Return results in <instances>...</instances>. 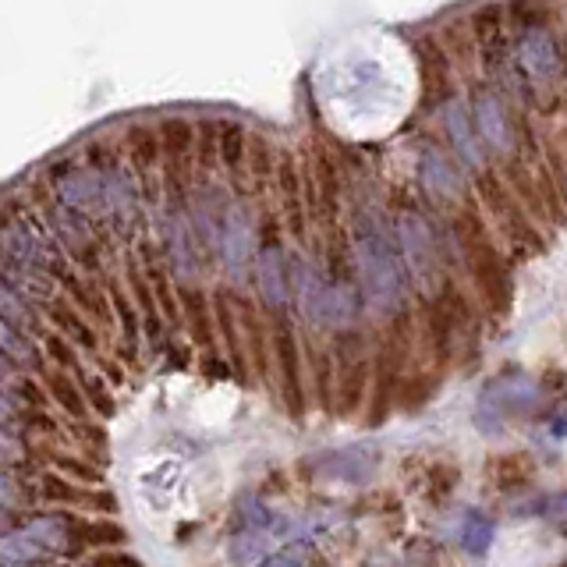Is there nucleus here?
I'll return each mask as SVG.
<instances>
[{
  "instance_id": "nucleus-1",
  "label": "nucleus",
  "mask_w": 567,
  "mask_h": 567,
  "mask_svg": "<svg viewBox=\"0 0 567 567\" xmlns=\"http://www.w3.org/2000/svg\"><path fill=\"white\" fill-rule=\"evenodd\" d=\"M351 241H355V263L366 298L376 312L394 316L404 305V266L394 234L387 231L383 217L369 206H355L351 213Z\"/></svg>"
},
{
  "instance_id": "nucleus-2",
  "label": "nucleus",
  "mask_w": 567,
  "mask_h": 567,
  "mask_svg": "<svg viewBox=\"0 0 567 567\" xmlns=\"http://www.w3.org/2000/svg\"><path fill=\"white\" fill-rule=\"evenodd\" d=\"M323 96H327L330 107H362V110H380V107H394L397 103V89L394 78L387 75L383 61H334L323 71Z\"/></svg>"
},
{
  "instance_id": "nucleus-3",
  "label": "nucleus",
  "mask_w": 567,
  "mask_h": 567,
  "mask_svg": "<svg viewBox=\"0 0 567 567\" xmlns=\"http://www.w3.org/2000/svg\"><path fill=\"white\" fill-rule=\"evenodd\" d=\"M546 404V394L536 380L521 373H504L482 387L479 404H475V429L482 436H500L504 422L529 419Z\"/></svg>"
},
{
  "instance_id": "nucleus-4",
  "label": "nucleus",
  "mask_w": 567,
  "mask_h": 567,
  "mask_svg": "<svg viewBox=\"0 0 567 567\" xmlns=\"http://www.w3.org/2000/svg\"><path fill=\"white\" fill-rule=\"evenodd\" d=\"M291 284L302 298L305 316L319 327H344L355 319V291L344 280H323L309 266L295 263L291 266Z\"/></svg>"
},
{
  "instance_id": "nucleus-5",
  "label": "nucleus",
  "mask_w": 567,
  "mask_h": 567,
  "mask_svg": "<svg viewBox=\"0 0 567 567\" xmlns=\"http://www.w3.org/2000/svg\"><path fill=\"white\" fill-rule=\"evenodd\" d=\"M0 263L8 266L11 277L22 280L18 288H25V291L32 288L43 295L47 284H43L39 273L54 263V252H50V245L39 238L32 227L15 224V227H4V231H0Z\"/></svg>"
},
{
  "instance_id": "nucleus-6",
  "label": "nucleus",
  "mask_w": 567,
  "mask_h": 567,
  "mask_svg": "<svg viewBox=\"0 0 567 567\" xmlns=\"http://www.w3.org/2000/svg\"><path fill=\"white\" fill-rule=\"evenodd\" d=\"M397 249H401L404 270L412 273L426 291H433L436 277H440V252H436L433 227L419 213H404L397 220Z\"/></svg>"
},
{
  "instance_id": "nucleus-7",
  "label": "nucleus",
  "mask_w": 567,
  "mask_h": 567,
  "mask_svg": "<svg viewBox=\"0 0 567 567\" xmlns=\"http://www.w3.org/2000/svg\"><path fill=\"white\" fill-rule=\"evenodd\" d=\"M518 64L521 71L539 82V86H550L560 75V50L553 43V36L543 29V25H529L518 39Z\"/></svg>"
},
{
  "instance_id": "nucleus-8",
  "label": "nucleus",
  "mask_w": 567,
  "mask_h": 567,
  "mask_svg": "<svg viewBox=\"0 0 567 567\" xmlns=\"http://www.w3.org/2000/svg\"><path fill=\"white\" fill-rule=\"evenodd\" d=\"M380 468V451L373 447H344L330 451L327 458L316 461V475L330 482H348V486H366Z\"/></svg>"
},
{
  "instance_id": "nucleus-9",
  "label": "nucleus",
  "mask_w": 567,
  "mask_h": 567,
  "mask_svg": "<svg viewBox=\"0 0 567 567\" xmlns=\"http://www.w3.org/2000/svg\"><path fill=\"white\" fill-rule=\"evenodd\" d=\"M475 132H479L482 146L497 149V153H507V149L514 146L511 117H507L504 103H500L493 93L475 96Z\"/></svg>"
},
{
  "instance_id": "nucleus-10",
  "label": "nucleus",
  "mask_w": 567,
  "mask_h": 567,
  "mask_svg": "<svg viewBox=\"0 0 567 567\" xmlns=\"http://www.w3.org/2000/svg\"><path fill=\"white\" fill-rule=\"evenodd\" d=\"M217 241L220 249H224V259L231 263V270H241V266L249 263L252 256V227L249 220H245V213L241 210H224V217H220V227H217Z\"/></svg>"
},
{
  "instance_id": "nucleus-11",
  "label": "nucleus",
  "mask_w": 567,
  "mask_h": 567,
  "mask_svg": "<svg viewBox=\"0 0 567 567\" xmlns=\"http://www.w3.org/2000/svg\"><path fill=\"white\" fill-rule=\"evenodd\" d=\"M443 121H447V132H451L454 146H458L461 160H468L472 167L482 164V142L479 132H475L472 117H468V107L461 100H451L443 107Z\"/></svg>"
},
{
  "instance_id": "nucleus-12",
  "label": "nucleus",
  "mask_w": 567,
  "mask_h": 567,
  "mask_svg": "<svg viewBox=\"0 0 567 567\" xmlns=\"http://www.w3.org/2000/svg\"><path fill=\"white\" fill-rule=\"evenodd\" d=\"M259 291H263V298L270 305H284V298H288L291 291V266L284 263V256H280V249H263L259 252Z\"/></svg>"
},
{
  "instance_id": "nucleus-13",
  "label": "nucleus",
  "mask_w": 567,
  "mask_h": 567,
  "mask_svg": "<svg viewBox=\"0 0 567 567\" xmlns=\"http://www.w3.org/2000/svg\"><path fill=\"white\" fill-rule=\"evenodd\" d=\"M422 178H426L429 192L440 195V199H458L461 195V171L443 153L426 156V164H422Z\"/></svg>"
},
{
  "instance_id": "nucleus-14",
  "label": "nucleus",
  "mask_w": 567,
  "mask_h": 567,
  "mask_svg": "<svg viewBox=\"0 0 567 567\" xmlns=\"http://www.w3.org/2000/svg\"><path fill=\"white\" fill-rule=\"evenodd\" d=\"M461 550L472 553V557H482L490 553L493 546V521L482 511H465V521H461Z\"/></svg>"
},
{
  "instance_id": "nucleus-15",
  "label": "nucleus",
  "mask_w": 567,
  "mask_h": 567,
  "mask_svg": "<svg viewBox=\"0 0 567 567\" xmlns=\"http://www.w3.org/2000/svg\"><path fill=\"white\" fill-rule=\"evenodd\" d=\"M0 358L4 362H29L32 358V348H29V341H25V334L22 330H15L11 323H4L0 319Z\"/></svg>"
},
{
  "instance_id": "nucleus-16",
  "label": "nucleus",
  "mask_w": 567,
  "mask_h": 567,
  "mask_svg": "<svg viewBox=\"0 0 567 567\" xmlns=\"http://www.w3.org/2000/svg\"><path fill=\"white\" fill-rule=\"evenodd\" d=\"M0 319L11 323L15 330H22L25 319H29V305H25L22 295H15L11 284H4V280H0Z\"/></svg>"
},
{
  "instance_id": "nucleus-17",
  "label": "nucleus",
  "mask_w": 567,
  "mask_h": 567,
  "mask_svg": "<svg viewBox=\"0 0 567 567\" xmlns=\"http://www.w3.org/2000/svg\"><path fill=\"white\" fill-rule=\"evenodd\" d=\"M266 543H270V536H266V532H241V536L231 543V557L238 560V564H249V560L263 557Z\"/></svg>"
},
{
  "instance_id": "nucleus-18",
  "label": "nucleus",
  "mask_w": 567,
  "mask_h": 567,
  "mask_svg": "<svg viewBox=\"0 0 567 567\" xmlns=\"http://www.w3.org/2000/svg\"><path fill=\"white\" fill-rule=\"evenodd\" d=\"M543 507H546V518L557 521L560 529L567 532V493H560V497H550Z\"/></svg>"
},
{
  "instance_id": "nucleus-19",
  "label": "nucleus",
  "mask_w": 567,
  "mask_h": 567,
  "mask_svg": "<svg viewBox=\"0 0 567 567\" xmlns=\"http://www.w3.org/2000/svg\"><path fill=\"white\" fill-rule=\"evenodd\" d=\"M259 567H305V560L298 553H270L259 560Z\"/></svg>"
},
{
  "instance_id": "nucleus-20",
  "label": "nucleus",
  "mask_w": 567,
  "mask_h": 567,
  "mask_svg": "<svg viewBox=\"0 0 567 567\" xmlns=\"http://www.w3.org/2000/svg\"><path fill=\"white\" fill-rule=\"evenodd\" d=\"M0 362H4V358H0Z\"/></svg>"
}]
</instances>
